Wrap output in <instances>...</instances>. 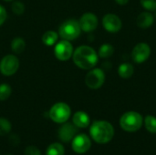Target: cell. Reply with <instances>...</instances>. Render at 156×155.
I'll return each mask as SVG.
<instances>
[{"label":"cell","instance_id":"cell-1","mask_svg":"<svg viewBox=\"0 0 156 155\" xmlns=\"http://www.w3.org/2000/svg\"><path fill=\"white\" fill-rule=\"evenodd\" d=\"M73 61L81 69H91L98 63L97 52L89 46H80L73 51Z\"/></svg>","mask_w":156,"mask_h":155},{"label":"cell","instance_id":"cell-2","mask_svg":"<svg viewBox=\"0 0 156 155\" xmlns=\"http://www.w3.org/2000/svg\"><path fill=\"white\" fill-rule=\"evenodd\" d=\"M90 134L94 142L100 144L110 143L114 136L113 126L106 121H95L90 128Z\"/></svg>","mask_w":156,"mask_h":155},{"label":"cell","instance_id":"cell-3","mask_svg":"<svg viewBox=\"0 0 156 155\" xmlns=\"http://www.w3.org/2000/svg\"><path fill=\"white\" fill-rule=\"evenodd\" d=\"M144 124L143 116L137 111H127L120 119L121 128L128 132H135L139 131Z\"/></svg>","mask_w":156,"mask_h":155},{"label":"cell","instance_id":"cell-4","mask_svg":"<svg viewBox=\"0 0 156 155\" xmlns=\"http://www.w3.org/2000/svg\"><path fill=\"white\" fill-rule=\"evenodd\" d=\"M81 28L79 21L75 19H69L63 22L58 29V35L65 40H74L80 35Z\"/></svg>","mask_w":156,"mask_h":155},{"label":"cell","instance_id":"cell-5","mask_svg":"<svg viewBox=\"0 0 156 155\" xmlns=\"http://www.w3.org/2000/svg\"><path fill=\"white\" fill-rule=\"evenodd\" d=\"M71 114L69 106L65 102H58L49 110V118L56 123L66 122Z\"/></svg>","mask_w":156,"mask_h":155},{"label":"cell","instance_id":"cell-6","mask_svg":"<svg viewBox=\"0 0 156 155\" xmlns=\"http://www.w3.org/2000/svg\"><path fill=\"white\" fill-rule=\"evenodd\" d=\"M105 81V73L101 69H91L85 77L86 85L91 90L100 89Z\"/></svg>","mask_w":156,"mask_h":155},{"label":"cell","instance_id":"cell-7","mask_svg":"<svg viewBox=\"0 0 156 155\" xmlns=\"http://www.w3.org/2000/svg\"><path fill=\"white\" fill-rule=\"evenodd\" d=\"M19 68V60L15 55H6L0 61V72L6 77L14 75Z\"/></svg>","mask_w":156,"mask_h":155},{"label":"cell","instance_id":"cell-8","mask_svg":"<svg viewBox=\"0 0 156 155\" xmlns=\"http://www.w3.org/2000/svg\"><path fill=\"white\" fill-rule=\"evenodd\" d=\"M54 53L56 58L60 61L69 60L73 55V47L69 40H61L56 43Z\"/></svg>","mask_w":156,"mask_h":155},{"label":"cell","instance_id":"cell-9","mask_svg":"<svg viewBox=\"0 0 156 155\" xmlns=\"http://www.w3.org/2000/svg\"><path fill=\"white\" fill-rule=\"evenodd\" d=\"M72 149L75 153L82 154L87 153L91 147V142L89 136L84 133L78 134L74 137L71 143Z\"/></svg>","mask_w":156,"mask_h":155},{"label":"cell","instance_id":"cell-10","mask_svg":"<svg viewBox=\"0 0 156 155\" xmlns=\"http://www.w3.org/2000/svg\"><path fill=\"white\" fill-rule=\"evenodd\" d=\"M151 55V48L147 43L142 42L137 44L132 52V58L136 63H143L146 61Z\"/></svg>","mask_w":156,"mask_h":155},{"label":"cell","instance_id":"cell-11","mask_svg":"<svg viewBox=\"0 0 156 155\" xmlns=\"http://www.w3.org/2000/svg\"><path fill=\"white\" fill-rule=\"evenodd\" d=\"M102 25L104 28L110 33H117L121 30L122 23L121 18L115 14H107L102 18Z\"/></svg>","mask_w":156,"mask_h":155},{"label":"cell","instance_id":"cell-12","mask_svg":"<svg viewBox=\"0 0 156 155\" xmlns=\"http://www.w3.org/2000/svg\"><path fill=\"white\" fill-rule=\"evenodd\" d=\"M80 26L82 31L84 32H92L98 26V17L93 13H85L81 16L80 21Z\"/></svg>","mask_w":156,"mask_h":155},{"label":"cell","instance_id":"cell-13","mask_svg":"<svg viewBox=\"0 0 156 155\" xmlns=\"http://www.w3.org/2000/svg\"><path fill=\"white\" fill-rule=\"evenodd\" d=\"M77 133H78V128L74 124L69 123L67 122L62 124V126L59 128L58 132V138L63 143H69L72 141L74 137L77 135Z\"/></svg>","mask_w":156,"mask_h":155},{"label":"cell","instance_id":"cell-14","mask_svg":"<svg viewBox=\"0 0 156 155\" xmlns=\"http://www.w3.org/2000/svg\"><path fill=\"white\" fill-rule=\"evenodd\" d=\"M72 122L77 128H82V129L87 128L90 123V116L84 111L75 112L72 118Z\"/></svg>","mask_w":156,"mask_h":155},{"label":"cell","instance_id":"cell-15","mask_svg":"<svg viewBox=\"0 0 156 155\" xmlns=\"http://www.w3.org/2000/svg\"><path fill=\"white\" fill-rule=\"evenodd\" d=\"M154 22V16L150 12L141 13L136 19V24L141 28H148Z\"/></svg>","mask_w":156,"mask_h":155},{"label":"cell","instance_id":"cell-16","mask_svg":"<svg viewBox=\"0 0 156 155\" xmlns=\"http://www.w3.org/2000/svg\"><path fill=\"white\" fill-rule=\"evenodd\" d=\"M134 72V68L131 63L125 62L119 66L118 68V74L122 79H129L133 76Z\"/></svg>","mask_w":156,"mask_h":155},{"label":"cell","instance_id":"cell-17","mask_svg":"<svg viewBox=\"0 0 156 155\" xmlns=\"http://www.w3.org/2000/svg\"><path fill=\"white\" fill-rule=\"evenodd\" d=\"M58 34L52 30L46 31L42 36V41L48 47L56 45V43L58 42Z\"/></svg>","mask_w":156,"mask_h":155},{"label":"cell","instance_id":"cell-18","mask_svg":"<svg viewBox=\"0 0 156 155\" xmlns=\"http://www.w3.org/2000/svg\"><path fill=\"white\" fill-rule=\"evenodd\" d=\"M25 48H26V42L20 37H15L11 42V49L16 54L22 53L25 50Z\"/></svg>","mask_w":156,"mask_h":155},{"label":"cell","instance_id":"cell-19","mask_svg":"<svg viewBox=\"0 0 156 155\" xmlns=\"http://www.w3.org/2000/svg\"><path fill=\"white\" fill-rule=\"evenodd\" d=\"M65 154V149L62 144L58 143H54L48 146L47 149L46 155H64Z\"/></svg>","mask_w":156,"mask_h":155},{"label":"cell","instance_id":"cell-20","mask_svg":"<svg viewBox=\"0 0 156 155\" xmlns=\"http://www.w3.org/2000/svg\"><path fill=\"white\" fill-rule=\"evenodd\" d=\"M144 123L145 129L149 132L156 133V117L153 115H147L144 120Z\"/></svg>","mask_w":156,"mask_h":155},{"label":"cell","instance_id":"cell-21","mask_svg":"<svg viewBox=\"0 0 156 155\" xmlns=\"http://www.w3.org/2000/svg\"><path fill=\"white\" fill-rule=\"evenodd\" d=\"M114 53V48L111 44H103L99 49V56L102 58H107L112 56Z\"/></svg>","mask_w":156,"mask_h":155},{"label":"cell","instance_id":"cell-22","mask_svg":"<svg viewBox=\"0 0 156 155\" xmlns=\"http://www.w3.org/2000/svg\"><path fill=\"white\" fill-rule=\"evenodd\" d=\"M11 123L8 120L5 118H0V136H5L8 134L11 131Z\"/></svg>","mask_w":156,"mask_h":155},{"label":"cell","instance_id":"cell-23","mask_svg":"<svg viewBox=\"0 0 156 155\" xmlns=\"http://www.w3.org/2000/svg\"><path fill=\"white\" fill-rule=\"evenodd\" d=\"M11 93H12V89L8 84L6 83L0 84V100H7L10 97Z\"/></svg>","mask_w":156,"mask_h":155},{"label":"cell","instance_id":"cell-24","mask_svg":"<svg viewBox=\"0 0 156 155\" xmlns=\"http://www.w3.org/2000/svg\"><path fill=\"white\" fill-rule=\"evenodd\" d=\"M11 7H12L13 13L17 16L22 15L25 11V5L21 1H14Z\"/></svg>","mask_w":156,"mask_h":155},{"label":"cell","instance_id":"cell-25","mask_svg":"<svg viewBox=\"0 0 156 155\" xmlns=\"http://www.w3.org/2000/svg\"><path fill=\"white\" fill-rule=\"evenodd\" d=\"M141 5L148 11L156 10V0H141Z\"/></svg>","mask_w":156,"mask_h":155},{"label":"cell","instance_id":"cell-26","mask_svg":"<svg viewBox=\"0 0 156 155\" xmlns=\"http://www.w3.org/2000/svg\"><path fill=\"white\" fill-rule=\"evenodd\" d=\"M25 155H41L38 148L35 146H28L25 150Z\"/></svg>","mask_w":156,"mask_h":155},{"label":"cell","instance_id":"cell-27","mask_svg":"<svg viewBox=\"0 0 156 155\" xmlns=\"http://www.w3.org/2000/svg\"><path fill=\"white\" fill-rule=\"evenodd\" d=\"M6 17H7V13L5 8L2 5H0V26H2L5 23Z\"/></svg>","mask_w":156,"mask_h":155},{"label":"cell","instance_id":"cell-28","mask_svg":"<svg viewBox=\"0 0 156 155\" xmlns=\"http://www.w3.org/2000/svg\"><path fill=\"white\" fill-rule=\"evenodd\" d=\"M115 1L118 5H125L129 2V0H115Z\"/></svg>","mask_w":156,"mask_h":155},{"label":"cell","instance_id":"cell-29","mask_svg":"<svg viewBox=\"0 0 156 155\" xmlns=\"http://www.w3.org/2000/svg\"><path fill=\"white\" fill-rule=\"evenodd\" d=\"M10 138H12V139H18L16 135H11V137H10ZM18 142H19V140H16V141L15 140L14 142H10V143H11L12 144H15V145H17V143H18Z\"/></svg>","mask_w":156,"mask_h":155},{"label":"cell","instance_id":"cell-30","mask_svg":"<svg viewBox=\"0 0 156 155\" xmlns=\"http://www.w3.org/2000/svg\"><path fill=\"white\" fill-rule=\"evenodd\" d=\"M4 1H5V2H10V1H14V0H4Z\"/></svg>","mask_w":156,"mask_h":155},{"label":"cell","instance_id":"cell-31","mask_svg":"<svg viewBox=\"0 0 156 155\" xmlns=\"http://www.w3.org/2000/svg\"><path fill=\"white\" fill-rule=\"evenodd\" d=\"M154 19L156 20V12H155V15H154Z\"/></svg>","mask_w":156,"mask_h":155}]
</instances>
